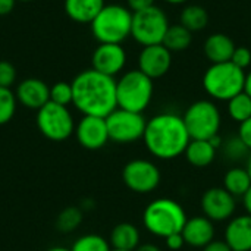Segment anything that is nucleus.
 <instances>
[{
  "label": "nucleus",
  "mask_w": 251,
  "mask_h": 251,
  "mask_svg": "<svg viewBox=\"0 0 251 251\" xmlns=\"http://www.w3.org/2000/svg\"><path fill=\"white\" fill-rule=\"evenodd\" d=\"M16 1H22V3H28V1H32V0H16Z\"/></svg>",
  "instance_id": "a18cd8bd"
},
{
  "label": "nucleus",
  "mask_w": 251,
  "mask_h": 251,
  "mask_svg": "<svg viewBox=\"0 0 251 251\" xmlns=\"http://www.w3.org/2000/svg\"><path fill=\"white\" fill-rule=\"evenodd\" d=\"M246 71L235 66L231 60L212 63L203 75L204 91L218 101H228L244 91Z\"/></svg>",
  "instance_id": "423d86ee"
},
{
  "label": "nucleus",
  "mask_w": 251,
  "mask_h": 251,
  "mask_svg": "<svg viewBox=\"0 0 251 251\" xmlns=\"http://www.w3.org/2000/svg\"><path fill=\"white\" fill-rule=\"evenodd\" d=\"M153 93V79L140 69L126 71L116 79V101L119 109L143 113L150 106Z\"/></svg>",
  "instance_id": "39448f33"
},
{
  "label": "nucleus",
  "mask_w": 251,
  "mask_h": 251,
  "mask_svg": "<svg viewBox=\"0 0 251 251\" xmlns=\"http://www.w3.org/2000/svg\"><path fill=\"white\" fill-rule=\"evenodd\" d=\"M141 241V234L138 228L129 222H122L118 224L109 237V244L113 250L124 251H135L140 246Z\"/></svg>",
  "instance_id": "412c9836"
},
{
  "label": "nucleus",
  "mask_w": 251,
  "mask_h": 251,
  "mask_svg": "<svg viewBox=\"0 0 251 251\" xmlns=\"http://www.w3.org/2000/svg\"><path fill=\"white\" fill-rule=\"evenodd\" d=\"M181 234L185 241V246L194 249H204L209 243L215 240V222H212L204 215L190 218L187 219Z\"/></svg>",
  "instance_id": "f3484780"
},
{
  "label": "nucleus",
  "mask_w": 251,
  "mask_h": 251,
  "mask_svg": "<svg viewBox=\"0 0 251 251\" xmlns=\"http://www.w3.org/2000/svg\"><path fill=\"white\" fill-rule=\"evenodd\" d=\"M104 0H65V13L76 24H91L104 7Z\"/></svg>",
  "instance_id": "aec40b11"
},
{
  "label": "nucleus",
  "mask_w": 251,
  "mask_h": 251,
  "mask_svg": "<svg viewBox=\"0 0 251 251\" xmlns=\"http://www.w3.org/2000/svg\"><path fill=\"white\" fill-rule=\"evenodd\" d=\"M224 240L232 251H251L250 215H240L229 219Z\"/></svg>",
  "instance_id": "a211bd4d"
},
{
  "label": "nucleus",
  "mask_w": 251,
  "mask_h": 251,
  "mask_svg": "<svg viewBox=\"0 0 251 251\" xmlns=\"http://www.w3.org/2000/svg\"><path fill=\"white\" fill-rule=\"evenodd\" d=\"M228 103V115L232 121L241 124L251 118V97L247 93H240L234 96Z\"/></svg>",
  "instance_id": "a878e982"
},
{
  "label": "nucleus",
  "mask_w": 251,
  "mask_h": 251,
  "mask_svg": "<svg viewBox=\"0 0 251 251\" xmlns=\"http://www.w3.org/2000/svg\"><path fill=\"white\" fill-rule=\"evenodd\" d=\"M90 26L91 34L99 41V44H122L128 37H131L132 12L124 4H104V7L93 19Z\"/></svg>",
  "instance_id": "20e7f679"
},
{
  "label": "nucleus",
  "mask_w": 251,
  "mask_h": 251,
  "mask_svg": "<svg viewBox=\"0 0 251 251\" xmlns=\"http://www.w3.org/2000/svg\"><path fill=\"white\" fill-rule=\"evenodd\" d=\"M235 47L237 46L226 34L216 32L206 38L203 51L206 57L210 60V63H224L231 60Z\"/></svg>",
  "instance_id": "6ab92c4d"
},
{
  "label": "nucleus",
  "mask_w": 251,
  "mask_h": 251,
  "mask_svg": "<svg viewBox=\"0 0 251 251\" xmlns=\"http://www.w3.org/2000/svg\"><path fill=\"white\" fill-rule=\"evenodd\" d=\"M231 62L240 69L246 71L251 65V50L249 47H235Z\"/></svg>",
  "instance_id": "473e14b6"
},
{
  "label": "nucleus",
  "mask_w": 251,
  "mask_h": 251,
  "mask_svg": "<svg viewBox=\"0 0 251 251\" xmlns=\"http://www.w3.org/2000/svg\"><path fill=\"white\" fill-rule=\"evenodd\" d=\"M135 251H162V249H160V247H157L156 244L146 243V244H140Z\"/></svg>",
  "instance_id": "ea45409f"
},
{
  "label": "nucleus",
  "mask_w": 251,
  "mask_h": 251,
  "mask_svg": "<svg viewBox=\"0 0 251 251\" xmlns=\"http://www.w3.org/2000/svg\"><path fill=\"white\" fill-rule=\"evenodd\" d=\"M169 26L171 25L166 12L154 4L132 13L131 37L143 47L162 44Z\"/></svg>",
  "instance_id": "6e6552de"
},
{
  "label": "nucleus",
  "mask_w": 251,
  "mask_h": 251,
  "mask_svg": "<svg viewBox=\"0 0 251 251\" xmlns=\"http://www.w3.org/2000/svg\"><path fill=\"white\" fill-rule=\"evenodd\" d=\"M244 93H247L251 97V71L246 74V82H244Z\"/></svg>",
  "instance_id": "a19ab883"
},
{
  "label": "nucleus",
  "mask_w": 251,
  "mask_h": 251,
  "mask_svg": "<svg viewBox=\"0 0 251 251\" xmlns=\"http://www.w3.org/2000/svg\"><path fill=\"white\" fill-rule=\"evenodd\" d=\"M110 251H124V250H113V249H112V250Z\"/></svg>",
  "instance_id": "49530a36"
},
{
  "label": "nucleus",
  "mask_w": 251,
  "mask_h": 251,
  "mask_svg": "<svg viewBox=\"0 0 251 251\" xmlns=\"http://www.w3.org/2000/svg\"><path fill=\"white\" fill-rule=\"evenodd\" d=\"M246 169H247V172H249V175H250V178H251V151H250V154H249V157H247Z\"/></svg>",
  "instance_id": "37998d69"
},
{
  "label": "nucleus",
  "mask_w": 251,
  "mask_h": 251,
  "mask_svg": "<svg viewBox=\"0 0 251 251\" xmlns=\"http://www.w3.org/2000/svg\"><path fill=\"white\" fill-rule=\"evenodd\" d=\"M16 4V0H0V16L9 15Z\"/></svg>",
  "instance_id": "4c0bfd02"
},
{
  "label": "nucleus",
  "mask_w": 251,
  "mask_h": 251,
  "mask_svg": "<svg viewBox=\"0 0 251 251\" xmlns=\"http://www.w3.org/2000/svg\"><path fill=\"white\" fill-rule=\"evenodd\" d=\"M251 187V178L246 168H232L224 176V188L235 199L243 197Z\"/></svg>",
  "instance_id": "5701e85b"
},
{
  "label": "nucleus",
  "mask_w": 251,
  "mask_h": 251,
  "mask_svg": "<svg viewBox=\"0 0 251 251\" xmlns=\"http://www.w3.org/2000/svg\"><path fill=\"white\" fill-rule=\"evenodd\" d=\"M201 210L212 222H225L234 218L237 199L224 187H212L201 196Z\"/></svg>",
  "instance_id": "f8f14e48"
},
{
  "label": "nucleus",
  "mask_w": 251,
  "mask_h": 251,
  "mask_svg": "<svg viewBox=\"0 0 251 251\" xmlns=\"http://www.w3.org/2000/svg\"><path fill=\"white\" fill-rule=\"evenodd\" d=\"M191 140H210L219 134L222 115L212 100H197L187 107L182 115Z\"/></svg>",
  "instance_id": "0eeeda50"
},
{
  "label": "nucleus",
  "mask_w": 251,
  "mask_h": 251,
  "mask_svg": "<svg viewBox=\"0 0 251 251\" xmlns=\"http://www.w3.org/2000/svg\"><path fill=\"white\" fill-rule=\"evenodd\" d=\"M16 81V69L10 62L0 60V87L10 88Z\"/></svg>",
  "instance_id": "2f4dec72"
},
{
  "label": "nucleus",
  "mask_w": 251,
  "mask_h": 251,
  "mask_svg": "<svg viewBox=\"0 0 251 251\" xmlns=\"http://www.w3.org/2000/svg\"><path fill=\"white\" fill-rule=\"evenodd\" d=\"M179 24L190 29L191 32L201 31L209 24L207 10L200 4H188L182 9L179 16Z\"/></svg>",
  "instance_id": "b1692460"
},
{
  "label": "nucleus",
  "mask_w": 251,
  "mask_h": 251,
  "mask_svg": "<svg viewBox=\"0 0 251 251\" xmlns=\"http://www.w3.org/2000/svg\"><path fill=\"white\" fill-rule=\"evenodd\" d=\"M241 199H243V204H244V209H246L247 215H250L251 216V187Z\"/></svg>",
  "instance_id": "58836bf2"
},
{
  "label": "nucleus",
  "mask_w": 251,
  "mask_h": 251,
  "mask_svg": "<svg viewBox=\"0 0 251 251\" xmlns=\"http://www.w3.org/2000/svg\"><path fill=\"white\" fill-rule=\"evenodd\" d=\"M159 168L147 159H134L122 169L124 184L137 194H149L160 185Z\"/></svg>",
  "instance_id": "9b49d317"
},
{
  "label": "nucleus",
  "mask_w": 251,
  "mask_h": 251,
  "mask_svg": "<svg viewBox=\"0 0 251 251\" xmlns=\"http://www.w3.org/2000/svg\"><path fill=\"white\" fill-rule=\"evenodd\" d=\"M16 100L29 110H38L50 101V87L38 78H26L16 87Z\"/></svg>",
  "instance_id": "dca6fc26"
},
{
  "label": "nucleus",
  "mask_w": 251,
  "mask_h": 251,
  "mask_svg": "<svg viewBox=\"0 0 251 251\" xmlns=\"http://www.w3.org/2000/svg\"><path fill=\"white\" fill-rule=\"evenodd\" d=\"M216 149L209 140H191L184 151L187 162L196 168L209 166L216 157Z\"/></svg>",
  "instance_id": "4be33fe9"
},
{
  "label": "nucleus",
  "mask_w": 251,
  "mask_h": 251,
  "mask_svg": "<svg viewBox=\"0 0 251 251\" xmlns=\"http://www.w3.org/2000/svg\"><path fill=\"white\" fill-rule=\"evenodd\" d=\"M172 66V51L163 44L146 46L138 54V68L153 81L162 78L169 72Z\"/></svg>",
  "instance_id": "2eb2a0df"
},
{
  "label": "nucleus",
  "mask_w": 251,
  "mask_h": 251,
  "mask_svg": "<svg viewBox=\"0 0 251 251\" xmlns=\"http://www.w3.org/2000/svg\"><path fill=\"white\" fill-rule=\"evenodd\" d=\"M126 60V50L122 44L101 43L91 54V68L115 78L125 69Z\"/></svg>",
  "instance_id": "ddd939ff"
},
{
  "label": "nucleus",
  "mask_w": 251,
  "mask_h": 251,
  "mask_svg": "<svg viewBox=\"0 0 251 251\" xmlns=\"http://www.w3.org/2000/svg\"><path fill=\"white\" fill-rule=\"evenodd\" d=\"M187 219L184 207L172 199H156L143 212L144 228L151 235L163 240L172 234L182 232Z\"/></svg>",
  "instance_id": "7ed1b4c3"
},
{
  "label": "nucleus",
  "mask_w": 251,
  "mask_h": 251,
  "mask_svg": "<svg viewBox=\"0 0 251 251\" xmlns=\"http://www.w3.org/2000/svg\"><path fill=\"white\" fill-rule=\"evenodd\" d=\"M37 128L50 141H65L75 132V119L68 106L56 104L53 101L46 103L37 110L35 116Z\"/></svg>",
  "instance_id": "1a4fd4ad"
},
{
  "label": "nucleus",
  "mask_w": 251,
  "mask_h": 251,
  "mask_svg": "<svg viewBox=\"0 0 251 251\" xmlns=\"http://www.w3.org/2000/svg\"><path fill=\"white\" fill-rule=\"evenodd\" d=\"M143 141L151 156L172 160L184 154L191 137L181 115L162 112L147 121Z\"/></svg>",
  "instance_id": "f03ea898"
},
{
  "label": "nucleus",
  "mask_w": 251,
  "mask_h": 251,
  "mask_svg": "<svg viewBox=\"0 0 251 251\" xmlns=\"http://www.w3.org/2000/svg\"><path fill=\"white\" fill-rule=\"evenodd\" d=\"M237 135L241 138V141L246 144V147L251 151V118L240 124V128H238V134Z\"/></svg>",
  "instance_id": "72a5a7b5"
},
{
  "label": "nucleus",
  "mask_w": 251,
  "mask_h": 251,
  "mask_svg": "<svg viewBox=\"0 0 251 251\" xmlns=\"http://www.w3.org/2000/svg\"><path fill=\"white\" fill-rule=\"evenodd\" d=\"M74 135L87 150H100L110 141L106 118L99 116H82L75 125Z\"/></svg>",
  "instance_id": "4468645a"
},
{
  "label": "nucleus",
  "mask_w": 251,
  "mask_h": 251,
  "mask_svg": "<svg viewBox=\"0 0 251 251\" xmlns=\"http://www.w3.org/2000/svg\"><path fill=\"white\" fill-rule=\"evenodd\" d=\"M47 251H71V249H66V247H60V246H57V247H51V249H49Z\"/></svg>",
  "instance_id": "c03bdc74"
},
{
  "label": "nucleus",
  "mask_w": 251,
  "mask_h": 251,
  "mask_svg": "<svg viewBox=\"0 0 251 251\" xmlns=\"http://www.w3.org/2000/svg\"><path fill=\"white\" fill-rule=\"evenodd\" d=\"M201 251H232L231 247L225 243V240H213L212 243H209Z\"/></svg>",
  "instance_id": "e433bc0d"
},
{
  "label": "nucleus",
  "mask_w": 251,
  "mask_h": 251,
  "mask_svg": "<svg viewBox=\"0 0 251 251\" xmlns=\"http://www.w3.org/2000/svg\"><path fill=\"white\" fill-rule=\"evenodd\" d=\"M222 154L226 160L229 162H240L246 157H249L250 150L246 147V144L241 141V138L238 135H234L231 138H228L226 141L222 143Z\"/></svg>",
  "instance_id": "cd10ccee"
},
{
  "label": "nucleus",
  "mask_w": 251,
  "mask_h": 251,
  "mask_svg": "<svg viewBox=\"0 0 251 251\" xmlns=\"http://www.w3.org/2000/svg\"><path fill=\"white\" fill-rule=\"evenodd\" d=\"M154 6V0H126V7L134 13Z\"/></svg>",
  "instance_id": "c9c22d12"
},
{
  "label": "nucleus",
  "mask_w": 251,
  "mask_h": 251,
  "mask_svg": "<svg viewBox=\"0 0 251 251\" xmlns=\"http://www.w3.org/2000/svg\"><path fill=\"white\" fill-rule=\"evenodd\" d=\"M82 222V212L78 207H66L57 216L56 225L57 229L62 232H72L75 231Z\"/></svg>",
  "instance_id": "c756f323"
},
{
  "label": "nucleus",
  "mask_w": 251,
  "mask_h": 251,
  "mask_svg": "<svg viewBox=\"0 0 251 251\" xmlns=\"http://www.w3.org/2000/svg\"><path fill=\"white\" fill-rule=\"evenodd\" d=\"M193 43V32L181 24L171 25L163 38V46L171 51H184Z\"/></svg>",
  "instance_id": "393cba45"
},
{
  "label": "nucleus",
  "mask_w": 251,
  "mask_h": 251,
  "mask_svg": "<svg viewBox=\"0 0 251 251\" xmlns=\"http://www.w3.org/2000/svg\"><path fill=\"white\" fill-rule=\"evenodd\" d=\"M72 104L82 116L107 118L115 109L116 101V79L104 75L93 68L79 72L71 82Z\"/></svg>",
  "instance_id": "f257e3e1"
},
{
  "label": "nucleus",
  "mask_w": 251,
  "mask_h": 251,
  "mask_svg": "<svg viewBox=\"0 0 251 251\" xmlns=\"http://www.w3.org/2000/svg\"><path fill=\"white\" fill-rule=\"evenodd\" d=\"M112 247L109 240L97 234H85L75 240L71 251H110Z\"/></svg>",
  "instance_id": "bb28decb"
},
{
  "label": "nucleus",
  "mask_w": 251,
  "mask_h": 251,
  "mask_svg": "<svg viewBox=\"0 0 251 251\" xmlns=\"http://www.w3.org/2000/svg\"><path fill=\"white\" fill-rule=\"evenodd\" d=\"M18 100L15 91L10 88L0 87V125H6L10 122L16 113Z\"/></svg>",
  "instance_id": "c85d7f7f"
},
{
  "label": "nucleus",
  "mask_w": 251,
  "mask_h": 251,
  "mask_svg": "<svg viewBox=\"0 0 251 251\" xmlns=\"http://www.w3.org/2000/svg\"><path fill=\"white\" fill-rule=\"evenodd\" d=\"M163 1L165 3H169V4H184L188 0H163Z\"/></svg>",
  "instance_id": "79ce46f5"
},
{
  "label": "nucleus",
  "mask_w": 251,
  "mask_h": 251,
  "mask_svg": "<svg viewBox=\"0 0 251 251\" xmlns=\"http://www.w3.org/2000/svg\"><path fill=\"white\" fill-rule=\"evenodd\" d=\"M165 244H166V247H168L169 250L178 251L185 246V241H184V238H182V234L178 232V234H172V235H169L168 238H165Z\"/></svg>",
  "instance_id": "f704fd0d"
},
{
  "label": "nucleus",
  "mask_w": 251,
  "mask_h": 251,
  "mask_svg": "<svg viewBox=\"0 0 251 251\" xmlns=\"http://www.w3.org/2000/svg\"><path fill=\"white\" fill-rule=\"evenodd\" d=\"M106 124L110 141L118 144H131L143 140L147 121L143 113H135L118 107L106 118Z\"/></svg>",
  "instance_id": "9d476101"
},
{
  "label": "nucleus",
  "mask_w": 251,
  "mask_h": 251,
  "mask_svg": "<svg viewBox=\"0 0 251 251\" xmlns=\"http://www.w3.org/2000/svg\"><path fill=\"white\" fill-rule=\"evenodd\" d=\"M72 85L71 82L66 81H59L50 87V101L62 106H69L72 104Z\"/></svg>",
  "instance_id": "7c9ffc66"
}]
</instances>
